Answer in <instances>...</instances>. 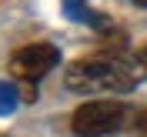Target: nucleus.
I'll return each instance as SVG.
<instances>
[{"label":"nucleus","instance_id":"4","mask_svg":"<svg viewBox=\"0 0 147 137\" xmlns=\"http://www.w3.org/2000/svg\"><path fill=\"white\" fill-rule=\"evenodd\" d=\"M20 87L13 80H0V117H10L13 110L20 107Z\"/></svg>","mask_w":147,"mask_h":137},{"label":"nucleus","instance_id":"5","mask_svg":"<svg viewBox=\"0 0 147 137\" xmlns=\"http://www.w3.org/2000/svg\"><path fill=\"white\" fill-rule=\"evenodd\" d=\"M137 130H140V134H147V107L137 114Z\"/></svg>","mask_w":147,"mask_h":137},{"label":"nucleus","instance_id":"6","mask_svg":"<svg viewBox=\"0 0 147 137\" xmlns=\"http://www.w3.org/2000/svg\"><path fill=\"white\" fill-rule=\"evenodd\" d=\"M137 64H140V67H144V70H147V44L140 47V54H137Z\"/></svg>","mask_w":147,"mask_h":137},{"label":"nucleus","instance_id":"2","mask_svg":"<svg viewBox=\"0 0 147 137\" xmlns=\"http://www.w3.org/2000/svg\"><path fill=\"white\" fill-rule=\"evenodd\" d=\"M127 104L120 101H87L74 110L70 117V130L77 137H104L114 134L127 124Z\"/></svg>","mask_w":147,"mask_h":137},{"label":"nucleus","instance_id":"3","mask_svg":"<svg viewBox=\"0 0 147 137\" xmlns=\"http://www.w3.org/2000/svg\"><path fill=\"white\" fill-rule=\"evenodd\" d=\"M60 60V50L54 44H27L10 54V77L13 80H24V84H34L40 80L44 74H50Z\"/></svg>","mask_w":147,"mask_h":137},{"label":"nucleus","instance_id":"1","mask_svg":"<svg viewBox=\"0 0 147 137\" xmlns=\"http://www.w3.org/2000/svg\"><path fill=\"white\" fill-rule=\"evenodd\" d=\"M64 84H67V90H77V94H87V90L130 94L134 84H137V77L117 57H80V60L67 64Z\"/></svg>","mask_w":147,"mask_h":137},{"label":"nucleus","instance_id":"7","mask_svg":"<svg viewBox=\"0 0 147 137\" xmlns=\"http://www.w3.org/2000/svg\"><path fill=\"white\" fill-rule=\"evenodd\" d=\"M130 3H134V7H144V10H147V0H130Z\"/></svg>","mask_w":147,"mask_h":137}]
</instances>
